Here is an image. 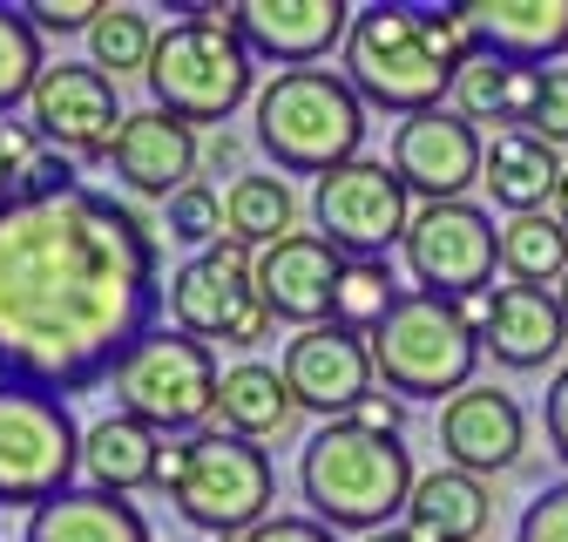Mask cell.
Segmentation results:
<instances>
[{
	"instance_id": "cell-1",
	"label": "cell",
	"mask_w": 568,
	"mask_h": 542,
	"mask_svg": "<svg viewBox=\"0 0 568 542\" xmlns=\"http://www.w3.org/2000/svg\"><path fill=\"white\" fill-rule=\"evenodd\" d=\"M163 244L115 190L0 203V380L89 393L163 325Z\"/></svg>"
},
{
	"instance_id": "cell-2",
	"label": "cell",
	"mask_w": 568,
	"mask_h": 542,
	"mask_svg": "<svg viewBox=\"0 0 568 542\" xmlns=\"http://www.w3.org/2000/svg\"><path fill=\"white\" fill-rule=\"evenodd\" d=\"M474 34L460 21V8H406V0H373L352 14L345 34V82L359 89L366 109L386 116H426L447 109L454 76L474 61Z\"/></svg>"
},
{
	"instance_id": "cell-3",
	"label": "cell",
	"mask_w": 568,
	"mask_h": 542,
	"mask_svg": "<svg viewBox=\"0 0 568 542\" xmlns=\"http://www.w3.org/2000/svg\"><path fill=\"white\" fill-rule=\"evenodd\" d=\"M413 454L399 448V434H373L359 421H325L305 448H298V495L312 509V522H325L332 535H379L399 529L413 509Z\"/></svg>"
},
{
	"instance_id": "cell-4",
	"label": "cell",
	"mask_w": 568,
	"mask_h": 542,
	"mask_svg": "<svg viewBox=\"0 0 568 542\" xmlns=\"http://www.w3.org/2000/svg\"><path fill=\"white\" fill-rule=\"evenodd\" d=\"M257 150L284 177H332L359 163L366 143V102L345 82V68H277L251 102Z\"/></svg>"
},
{
	"instance_id": "cell-5",
	"label": "cell",
	"mask_w": 568,
	"mask_h": 542,
	"mask_svg": "<svg viewBox=\"0 0 568 542\" xmlns=\"http://www.w3.org/2000/svg\"><path fill=\"white\" fill-rule=\"evenodd\" d=\"M150 109L176 122H231L257 96V54L237 41L224 8H190L183 21L163 28L156 61H150Z\"/></svg>"
},
{
	"instance_id": "cell-6",
	"label": "cell",
	"mask_w": 568,
	"mask_h": 542,
	"mask_svg": "<svg viewBox=\"0 0 568 542\" xmlns=\"http://www.w3.org/2000/svg\"><path fill=\"white\" fill-rule=\"evenodd\" d=\"M163 489H170V502H176V515L190 529L244 542L257 522H271L277 468H271V454L257 441L203 428V434H190V441H176L163 454Z\"/></svg>"
},
{
	"instance_id": "cell-7",
	"label": "cell",
	"mask_w": 568,
	"mask_h": 542,
	"mask_svg": "<svg viewBox=\"0 0 568 542\" xmlns=\"http://www.w3.org/2000/svg\"><path fill=\"white\" fill-rule=\"evenodd\" d=\"M373 347V373L386 380V393L399 400H454L474 387L480 367V325L467 319V305L434 299V292H406L393 305V319L366 339Z\"/></svg>"
},
{
	"instance_id": "cell-8",
	"label": "cell",
	"mask_w": 568,
	"mask_h": 542,
	"mask_svg": "<svg viewBox=\"0 0 568 542\" xmlns=\"http://www.w3.org/2000/svg\"><path fill=\"white\" fill-rule=\"evenodd\" d=\"M115 406L135 421H150L156 434H203V421H217V353L203 339L176 332V325H156L142 347L115 367Z\"/></svg>"
},
{
	"instance_id": "cell-9",
	"label": "cell",
	"mask_w": 568,
	"mask_h": 542,
	"mask_svg": "<svg viewBox=\"0 0 568 542\" xmlns=\"http://www.w3.org/2000/svg\"><path fill=\"white\" fill-rule=\"evenodd\" d=\"M82 428L61 393L0 380V502H21L28 515L75 489L82 468Z\"/></svg>"
},
{
	"instance_id": "cell-10",
	"label": "cell",
	"mask_w": 568,
	"mask_h": 542,
	"mask_svg": "<svg viewBox=\"0 0 568 542\" xmlns=\"http://www.w3.org/2000/svg\"><path fill=\"white\" fill-rule=\"evenodd\" d=\"M170 325L203 339V347H257L271 332V305L257 292V251L224 238L203 258H183L170 271Z\"/></svg>"
},
{
	"instance_id": "cell-11",
	"label": "cell",
	"mask_w": 568,
	"mask_h": 542,
	"mask_svg": "<svg viewBox=\"0 0 568 542\" xmlns=\"http://www.w3.org/2000/svg\"><path fill=\"white\" fill-rule=\"evenodd\" d=\"M312 218H318V238L338 251V258H386L393 244H406L413 231V190L399 183V170L386 157H359L332 177H318L312 190Z\"/></svg>"
},
{
	"instance_id": "cell-12",
	"label": "cell",
	"mask_w": 568,
	"mask_h": 542,
	"mask_svg": "<svg viewBox=\"0 0 568 542\" xmlns=\"http://www.w3.org/2000/svg\"><path fill=\"white\" fill-rule=\"evenodd\" d=\"M406 271H413V292H434V299H480L494 292L487 279L501 271V224H494L480 203H419V218L406 231Z\"/></svg>"
},
{
	"instance_id": "cell-13",
	"label": "cell",
	"mask_w": 568,
	"mask_h": 542,
	"mask_svg": "<svg viewBox=\"0 0 568 542\" xmlns=\"http://www.w3.org/2000/svg\"><path fill=\"white\" fill-rule=\"evenodd\" d=\"M129 109L115 102V82L95 61H54L28 96V129L68 163H109Z\"/></svg>"
},
{
	"instance_id": "cell-14",
	"label": "cell",
	"mask_w": 568,
	"mask_h": 542,
	"mask_svg": "<svg viewBox=\"0 0 568 542\" xmlns=\"http://www.w3.org/2000/svg\"><path fill=\"white\" fill-rule=\"evenodd\" d=\"M393 170L419 203H460L487 170V143L454 109H426L393 129Z\"/></svg>"
},
{
	"instance_id": "cell-15",
	"label": "cell",
	"mask_w": 568,
	"mask_h": 542,
	"mask_svg": "<svg viewBox=\"0 0 568 542\" xmlns=\"http://www.w3.org/2000/svg\"><path fill=\"white\" fill-rule=\"evenodd\" d=\"M231 28L237 41L257 54V61H277V68H318L332 48H345L352 34V14L345 0H231Z\"/></svg>"
},
{
	"instance_id": "cell-16",
	"label": "cell",
	"mask_w": 568,
	"mask_h": 542,
	"mask_svg": "<svg viewBox=\"0 0 568 542\" xmlns=\"http://www.w3.org/2000/svg\"><path fill=\"white\" fill-rule=\"evenodd\" d=\"M373 347L345 325H305L292 347H284V387L298 406L325 421H352V406L373 393Z\"/></svg>"
},
{
	"instance_id": "cell-17",
	"label": "cell",
	"mask_w": 568,
	"mask_h": 542,
	"mask_svg": "<svg viewBox=\"0 0 568 542\" xmlns=\"http://www.w3.org/2000/svg\"><path fill=\"white\" fill-rule=\"evenodd\" d=\"M521 448H528V414H521L515 393L474 380L467 393H454L440 406V454H447V468L480 474V482H487V474L515 468Z\"/></svg>"
},
{
	"instance_id": "cell-18",
	"label": "cell",
	"mask_w": 568,
	"mask_h": 542,
	"mask_svg": "<svg viewBox=\"0 0 568 542\" xmlns=\"http://www.w3.org/2000/svg\"><path fill=\"white\" fill-rule=\"evenodd\" d=\"M345 264H352V258H338L318 231H298V238L257 251V292H264L271 319L298 325V332H305V325H332Z\"/></svg>"
},
{
	"instance_id": "cell-19",
	"label": "cell",
	"mask_w": 568,
	"mask_h": 542,
	"mask_svg": "<svg viewBox=\"0 0 568 542\" xmlns=\"http://www.w3.org/2000/svg\"><path fill=\"white\" fill-rule=\"evenodd\" d=\"M196 163H203L196 129L163 116V109H129L115 150H109V170L129 197H163V203L196 183Z\"/></svg>"
},
{
	"instance_id": "cell-20",
	"label": "cell",
	"mask_w": 568,
	"mask_h": 542,
	"mask_svg": "<svg viewBox=\"0 0 568 542\" xmlns=\"http://www.w3.org/2000/svg\"><path fill=\"white\" fill-rule=\"evenodd\" d=\"M561 347H568V319H561V299L555 292H535V285H494L487 292L480 353H494V367L541 373Z\"/></svg>"
},
{
	"instance_id": "cell-21",
	"label": "cell",
	"mask_w": 568,
	"mask_h": 542,
	"mask_svg": "<svg viewBox=\"0 0 568 542\" xmlns=\"http://www.w3.org/2000/svg\"><path fill=\"white\" fill-rule=\"evenodd\" d=\"M460 21L480 54L548 68L568 48V0H460Z\"/></svg>"
},
{
	"instance_id": "cell-22",
	"label": "cell",
	"mask_w": 568,
	"mask_h": 542,
	"mask_svg": "<svg viewBox=\"0 0 568 542\" xmlns=\"http://www.w3.org/2000/svg\"><path fill=\"white\" fill-rule=\"evenodd\" d=\"M561 150L541 143V136L528 129H494L487 143V170H480V190L501 203L508 218H528V211H548V203L561 197Z\"/></svg>"
},
{
	"instance_id": "cell-23",
	"label": "cell",
	"mask_w": 568,
	"mask_h": 542,
	"mask_svg": "<svg viewBox=\"0 0 568 542\" xmlns=\"http://www.w3.org/2000/svg\"><path fill=\"white\" fill-rule=\"evenodd\" d=\"M163 434L150 421H135V414H102L82 441V474H89V489H109V495H135V489H163Z\"/></svg>"
},
{
	"instance_id": "cell-24",
	"label": "cell",
	"mask_w": 568,
	"mask_h": 542,
	"mask_svg": "<svg viewBox=\"0 0 568 542\" xmlns=\"http://www.w3.org/2000/svg\"><path fill=\"white\" fill-rule=\"evenodd\" d=\"M21 542H150V522L129 495L109 489H68L54 502H41L21 529Z\"/></svg>"
},
{
	"instance_id": "cell-25",
	"label": "cell",
	"mask_w": 568,
	"mask_h": 542,
	"mask_svg": "<svg viewBox=\"0 0 568 542\" xmlns=\"http://www.w3.org/2000/svg\"><path fill=\"white\" fill-rule=\"evenodd\" d=\"M487 522H494V495L480 474H460V468L419 474L413 509H406V529L419 542H487Z\"/></svg>"
},
{
	"instance_id": "cell-26",
	"label": "cell",
	"mask_w": 568,
	"mask_h": 542,
	"mask_svg": "<svg viewBox=\"0 0 568 542\" xmlns=\"http://www.w3.org/2000/svg\"><path fill=\"white\" fill-rule=\"evenodd\" d=\"M298 400L284 387V367H264V360H237L224 367V387H217V428L237 434V441H277L292 428Z\"/></svg>"
},
{
	"instance_id": "cell-27",
	"label": "cell",
	"mask_w": 568,
	"mask_h": 542,
	"mask_svg": "<svg viewBox=\"0 0 568 542\" xmlns=\"http://www.w3.org/2000/svg\"><path fill=\"white\" fill-rule=\"evenodd\" d=\"M501 271L508 285H535V292H561L568 279V231L555 211H528L501 224Z\"/></svg>"
},
{
	"instance_id": "cell-28",
	"label": "cell",
	"mask_w": 568,
	"mask_h": 542,
	"mask_svg": "<svg viewBox=\"0 0 568 542\" xmlns=\"http://www.w3.org/2000/svg\"><path fill=\"white\" fill-rule=\"evenodd\" d=\"M224 203H231V238L251 244V251H271L284 238H298V197H292L284 177H237L224 190Z\"/></svg>"
},
{
	"instance_id": "cell-29",
	"label": "cell",
	"mask_w": 568,
	"mask_h": 542,
	"mask_svg": "<svg viewBox=\"0 0 568 542\" xmlns=\"http://www.w3.org/2000/svg\"><path fill=\"white\" fill-rule=\"evenodd\" d=\"M156 41H163V28H150V14H142V8H115V0H109V14L89 28V61L102 68L109 82H122V76H150Z\"/></svg>"
},
{
	"instance_id": "cell-30",
	"label": "cell",
	"mask_w": 568,
	"mask_h": 542,
	"mask_svg": "<svg viewBox=\"0 0 568 542\" xmlns=\"http://www.w3.org/2000/svg\"><path fill=\"white\" fill-rule=\"evenodd\" d=\"M399 299H406V285L393 279V264H386V258H359V264H345V279H338L332 325L373 339V332L393 319V305H399Z\"/></svg>"
},
{
	"instance_id": "cell-31",
	"label": "cell",
	"mask_w": 568,
	"mask_h": 542,
	"mask_svg": "<svg viewBox=\"0 0 568 542\" xmlns=\"http://www.w3.org/2000/svg\"><path fill=\"white\" fill-rule=\"evenodd\" d=\"M48 76V61H41V34L21 8H8L0 0V116L21 109L34 96V82Z\"/></svg>"
},
{
	"instance_id": "cell-32",
	"label": "cell",
	"mask_w": 568,
	"mask_h": 542,
	"mask_svg": "<svg viewBox=\"0 0 568 542\" xmlns=\"http://www.w3.org/2000/svg\"><path fill=\"white\" fill-rule=\"evenodd\" d=\"M508 96H515V61H494V54H474L460 76H454V96L447 109L460 122H508Z\"/></svg>"
},
{
	"instance_id": "cell-33",
	"label": "cell",
	"mask_w": 568,
	"mask_h": 542,
	"mask_svg": "<svg viewBox=\"0 0 568 542\" xmlns=\"http://www.w3.org/2000/svg\"><path fill=\"white\" fill-rule=\"evenodd\" d=\"M163 231H170L176 244H190L196 258H203L210 244H224V238H231V203H224V190L190 183L183 197H170V203H163Z\"/></svg>"
},
{
	"instance_id": "cell-34",
	"label": "cell",
	"mask_w": 568,
	"mask_h": 542,
	"mask_svg": "<svg viewBox=\"0 0 568 542\" xmlns=\"http://www.w3.org/2000/svg\"><path fill=\"white\" fill-rule=\"evenodd\" d=\"M21 14L34 21V34H89L109 14V0H28Z\"/></svg>"
},
{
	"instance_id": "cell-35",
	"label": "cell",
	"mask_w": 568,
	"mask_h": 542,
	"mask_svg": "<svg viewBox=\"0 0 568 542\" xmlns=\"http://www.w3.org/2000/svg\"><path fill=\"white\" fill-rule=\"evenodd\" d=\"M515 542H568V482H548V489L521 509Z\"/></svg>"
},
{
	"instance_id": "cell-36",
	"label": "cell",
	"mask_w": 568,
	"mask_h": 542,
	"mask_svg": "<svg viewBox=\"0 0 568 542\" xmlns=\"http://www.w3.org/2000/svg\"><path fill=\"white\" fill-rule=\"evenodd\" d=\"M528 136H541V143H568V68H548L541 76V102L528 116Z\"/></svg>"
},
{
	"instance_id": "cell-37",
	"label": "cell",
	"mask_w": 568,
	"mask_h": 542,
	"mask_svg": "<svg viewBox=\"0 0 568 542\" xmlns=\"http://www.w3.org/2000/svg\"><path fill=\"white\" fill-rule=\"evenodd\" d=\"M244 542H338L325 522H312V515H271V522H257Z\"/></svg>"
},
{
	"instance_id": "cell-38",
	"label": "cell",
	"mask_w": 568,
	"mask_h": 542,
	"mask_svg": "<svg viewBox=\"0 0 568 542\" xmlns=\"http://www.w3.org/2000/svg\"><path fill=\"white\" fill-rule=\"evenodd\" d=\"M541 421H548V448H555V461L568 468V367L548 380V406H541Z\"/></svg>"
},
{
	"instance_id": "cell-39",
	"label": "cell",
	"mask_w": 568,
	"mask_h": 542,
	"mask_svg": "<svg viewBox=\"0 0 568 542\" xmlns=\"http://www.w3.org/2000/svg\"><path fill=\"white\" fill-rule=\"evenodd\" d=\"M352 421H359V428H373V434H399V421H406V400H399V393H366L359 406H352Z\"/></svg>"
},
{
	"instance_id": "cell-40",
	"label": "cell",
	"mask_w": 568,
	"mask_h": 542,
	"mask_svg": "<svg viewBox=\"0 0 568 542\" xmlns=\"http://www.w3.org/2000/svg\"><path fill=\"white\" fill-rule=\"evenodd\" d=\"M21 183H14V157H8V136H0V203H14Z\"/></svg>"
},
{
	"instance_id": "cell-41",
	"label": "cell",
	"mask_w": 568,
	"mask_h": 542,
	"mask_svg": "<svg viewBox=\"0 0 568 542\" xmlns=\"http://www.w3.org/2000/svg\"><path fill=\"white\" fill-rule=\"evenodd\" d=\"M366 542H419V535H413V529L399 522V529H379V535H366Z\"/></svg>"
},
{
	"instance_id": "cell-42",
	"label": "cell",
	"mask_w": 568,
	"mask_h": 542,
	"mask_svg": "<svg viewBox=\"0 0 568 542\" xmlns=\"http://www.w3.org/2000/svg\"><path fill=\"white\" fill-rule=\"evenodd\" d=\"M555 218H561V231H568V177H561V197H555Z\"/></svg>"
},
{
	"instance_id": "cell-43",
	"label": "cell",
	"mask_w": 568,
	"mask_h": 542,
	"mask_svg": "<svg viewBox=\"0 0 568 542\" xmlns=\"http://www.w3.org/2000/svg\"><path fill=\"white\" fill-rule=\"evenodd\" d=\"M555 299H561V319H568V279H561V292H555Z\"/></svg>"
}]
</instances>
